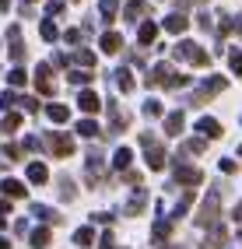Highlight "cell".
I'll return each mask as SVG.
<instances>
[{
	"mask_svg": "<svg viewBox=\"0 0 242 249\" xmlns=\"http://www.w3.org/2000/svg\"><path fill=\"white\" fill-rule=\"evenodd\" d=\"M175 179L186 182V186H197V182H200V172H197V169H179V172H175Z\"/></svg>",
	"mask_w": 242,
	"mask_h": 249,
	"instance_id": "277c9868",
	"label": "cell"
},
{
	"mask_svg": "<svg viewBox=\"0 0 242 249\" xmlns=\"http://www.w3.org/2000/svg\"><path fill=\"white\" fill-rule=\"evenodd\" d=\"M165 28L169 32H183L186 28V18H183V14H172V18H165Z\"/></svg>",
	"mask_w": 242,
	"mask_h": 249,
	"instance_id": "7c38bea8",
	"label": "cell"
},
{
	"mask_svg": "<svg viewBox=\"0 0 242 249\" xmlns=\"http://www.w3.org/2000/svg\"><path fill=\"white\" fill-rule=\"evenodd\" d=\"M39 88L42 91H53V77H50V67H46V63L39 67Z\"/></svg>",
	"mask_w": 242,
	"mask_h": 249,
	"instance_id": "9c48e42d",
	"label": "cell"
},
{
	"mask_svg": "<svg viewBox=\"0 0 242 249\" xmlns=\"http://www.w3.org/2000/svg\"><path fill=\"white\" fill-rule=\"evenodd\" d=\"M197 130H200L204 137H218V134H221V126H218V120H200V126H197Z\"/></svg>",
	"mask_w": 242,
	"mask_h": 249,
	"instance_id": "8992f818",
	"label": "cell"
},
{
	"mask_svg": "<svg viewBox=\"0 0 242 249\" xmlns=\"http://www.w3.org/2000/svg\"><path fill=\"white\" fill-rule=\"evenodd\" d=\"M239 32H242V25H239Z\"/></svg>",
	"mask_w": 242,
	"mask_h": 249,
	"instance_id": "4316f807",
	"label": "cell"
},
{
	"mask_svg": "<svg viewBox=\"0 0 242 249\" xmlns=\"http://www.w3.org/2000/svg\"><path fill=\"white\" fill-rule=\"evenodd\" d=\"M32 246H35V249H46V246H50V231H46V228H39L35 235H32Z\"/></svg>",
	"mask_w": 242,
	"mask_h": 249,
	"instance_id": "5bb4252c",
	"label": "cell"
},
{
	"mask_svg": "<svg viewBox=\"0 0 242 249\" xmlns=\"http://www.w3.org/2000/svg\"><path fill=\"white\" fill-rule=\"evenodd\" d=\"M7 211H11V204H7V200H0V214H7Z\"/></svg>",
	"mask_w": 242,
	"mask_h": 249,
	"instance_id": "d4e9b609",
	"label": "cell"
},
{
	"mask_svg": "<svg viewBox=\"0 0 242 249\" xmlns=\"http://www.w3.org/2000/svg\"><path fill=\"white\" fill-rule=\"evenodd\" d=\"M77 130H81V137H95V130H99V126H95L91 120H85V123H81Z\"/></svg>",
	"mask_w": 242,
	"mask_h": 249,
	"instance_id": "ffe728a7",
	"label": "cell"
},
{
	"mask_svg": "<svg viewBox=\"0 0 242 249\" xmlns=\"http://www.w3.org/2000/svg\"><path fill=\"white\" fill-rule=\"evenodd\" d=\"M50 144H53V151H56L60 158L70 155V141H67V137H56V141H50Z\"/></svg>",
	"mask_w": 242,
	"mask_h": 249,
	"instance_id": "30bf717a",
	"label": "cell"
},
{
	"mask_svg": "<svg viewBox=\"0 0 242 249\" xmlns=\"http://www.w3.org/2000/svg\"><path fill=\"white\" fill-rule=\"evenodd\" d=\"M11 85H25V71H11Z\"/></svg>",
	"mask_w": 242,
	"mask_h": 249,
	"instance_id": "603a6c76",
	"label": "cell"
},
{
	"mask_svg": "<svg viewBox=\"0 0 242 249\" xmlns=\"http://www.w3.org/2000/svg\"><path fill=\"white\" fill-rule=\"evenodd\" d=\"M140 4H144V0H126V18H130V21H137L134 14L140 11Z\"/></svg>",
	"mask_w": 242,
	"mask_h": 249,
	"instance_id": "d6986e66",
	"label": "cell"
},
{
	"mask_svg": "<svg viewBox=\"0 0 242 249\" xmlns=\"http://www.w3.org/2000/svg\"><path fill=\"white\" fill-rule=\"evenodd\" d=\"M179 130H183V112H172L169 120H165V134H172V137H175Z\"/></svg>",
	"mask_w": 242,
	"mask_h": 249,
	"instance_id": "5b68a950",
	"label": "cell"
},
{
	"mask_svg": "<svg viewBox=\"0 0 242 249\" xmlns=\"http://www.w3.org/2000/svg\"><path fill=\"white\" fill-rule=\"evenodd\" d=\"M151 39H155V25L148 21V25H140V42H144V46H148Z\"/></svg>",
	"mask_w": 242,
	"mask_h": 249,
	"instance_id": "ac0fdd59",
	"label": "cell"
},
{
	"mask_svg": "<svg viewBox=\"0 0 242 249\" xmlns=\"http://www.w3.org/2000/svg\"><path fill=\"white\" fill-rule=\"evenodd\" d=\"M77 246H91V228H81L77 231Z\"/></svg>",
	"mask_w": 242,
	"mask_h": 249,
	"instance_id": "7402d4cb",
	"label": "cell"
},
{
	"mask_svg": "<svg viewBox=\"0 0 242 249\" xmlns=\"http://www.w3.org/2000/svg\"><path fill=\"white\" fill-rule=\"evenodd\" d=\"M28 179H32V182H46V165H39V161L28 165Z\"/></svg>",
	"mask_w": 242,
	"mask_h": 249,
	"instance_id": "8fae6325",
	"label": "cell"
},
{
	"mask_svg": "<svg viewBox=\"0 0 242 249\" xmlns=\"http://www.w3.org/2000/svg\"><path fill=\"white\" fill-rule=\"evenodd\" d=\"M130 151H126V147H120V151H116V169H126V165H130Z\"/></svg>",
	"mask_w": 242,
	"mask_h": 249,
	"instance_id": "e0dca14e",
	"label": "cell"
},
{
	"mask_svg": "<svg viewBox=\"0 0 242 249\" xmlns=\"http://www.w3.org/2000/svg\"><path fill=\"white\" fill-rule=\"evenodd\" d=\"M175 53H179L183 60H190V63H197V67H204V63H207V53H204L200 46H193V42H183Z\"/></svg>",
	"mask_w": 242,
	"mask_h": 249,
	"instance_id": "6da1fadb",
	"label": "cell"
},
{
	"mask_svg": "<svg viewBox=\"0 0 242 249\" xmlns=\"http://www.w3.org/2000/svg\"><path fill=\"white\" fill-rule=\"evenodd\" d=\"M232 71L242 74V56H239V53H232Z\"/></svg>",
	"mask_w": 242,
	"mask_h": 249,
	"instance_id": "cb8c5ba5",
	"label": "cell"
},
{
	"mask_svg": "<svg viewBox=\"0 0 242 249\" xmlns=\"http://www.w3.org/2000/svg\"><path fill=\"white\" fill-rule=\"evenodd\" d=\"M50 120L53 123H63V120H67V106H50Z\"/></svg>",
	"mask_w": 242,
	"mask_h": 249,
	"instance_id": "9a60e30c",
	"label": "cell"
},
{
	"mask_svg": "<svg viewBox=\"0 0 242 249\" xmlns=\"http://www.w3.org/2000/svg\"><path fill=\"white\" fill-rule=\"evenodd\" d=\"M42 39H56V25L53 21H42Z\"/></svg>",
	"mask_w": 242,
	"mask_h": 249,
	"instance_id": "44dd1931",
	"label": "cell"
},
{
	"mask_svg": "<svg viewBox=\"0 0 242 249\" xmlns=\"http://www.w3.org/2000/svg\"><path fill=\"white\" fill-rule=\"evenodd\" d=\"M4 193H11V196H21V193H25V186H21V182H14V179H7V182H4Z\"/></svg>",
	"mask_w": 242,
	"mask_h": 249,
	"instance_id": "2e32d148",
	"label": "cell"
},
{
	"mask_svg": "<svg viewBox=\"0 0 242 249\" xmlns=\"http://www.w3.org/2000/svg\"><path fill=\"white\" fill-rule=\"evenodd\" d=\"M218 200H221V196L218 193H211V196H207V200H204V207H200V225H211L214 218H218Z\"/></svg>",
	"mask_w": 242,
	"mask_h": 249,
	"instance_id": "3957f363",
	"label": "cell"
},
{
	"mask_svg": "<svg viewBox=\"0 0 242 249\" xmlns=\"http://www.w3.org/2000/svg\"><path fill=\"white\" fill-rule=\"evenodd\" d=\"M0 249H11V246H7V239H0Z\"/></svg>",
	"mask_w": 242,
	"mask_h": 249,
	"instance_id": "484cf974",
	"label": "cell"
},
{
	"mask_svg": "<svg viewBox=\"0 0 242 249\" xmlns=\"http://www.w3.org/2000/svg\"><path fill=\"white\" fill-rule=\"evenodd\" d=\"M225 239H228V231H225V228H214V231H211V239H207V249H221Z\"/></svg>",
	"mask_w": 242,
	"mask_h": 249,
	"instance_id": "52a82bcc",
	"label": "cell"
},
{
	"mask_svg": "<svg viewBox=\"0 0 242 249\" xmlns=\"http://www.w3.org/2000/svg\"><path fill=\"white\" fill-rule=\"evenodd\" d=\"M81 109H85V112H95V109H99V98H95L91 91H85V95H81Z\"/></svg>",
	"mask_w": 242,
	"mask_h": 249,
	"instance_id": "4fadbf2b",
	"label": "cell"
},
{
	"mask_svg": "<svg viewBox=\"0 0 242 249\" xmlns=\"http://www.w3.org/2000/svg\"><path fill=\"white\" fill-rule=\"evenodd\" d=\"M102 49H105V53H116V49H120V36H116V32H105V36H102Z\"/></svg>",
	"mask_w": 242,
	"mask_h": 249,
	"instance_id": "ba28073f",
	"label": "cell"
},
{
	"mask_svg": "<svg viewBox=\"0 0 242 249\" xmlns=\"http://www.w3.org/2000/svg\"><path fill=\"white\" fill-rule=\"evenodd\" d=\"M140 141H144V147H148V161H151V169H161V165H165V151H161V147L155 144L151 134H144Z\"/></svg>",
	"mask_w": 242,
	"mask_h": 249,
	"instance_id": "7a4b0ae2",
	"label": "cell"
},
{
	"mask_svg": "<svg viewBox=\"0 0 242 249\" xmlns=\"http://www.w3.org/2000/svg\"><path fill=\"white\" fill-rule=\"evenodd\" d=\"M239 239H242V235H239Z\"/></svg>",
	"mask_w": 242,
	"mask_h": 249,
	"instance_id": "83f0119b",
	"label": "cell"
}]
</instances>
